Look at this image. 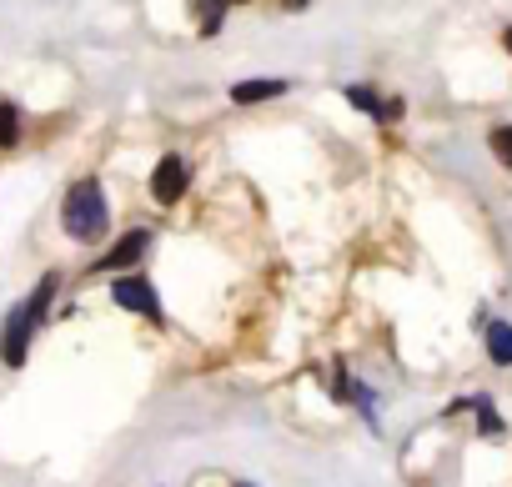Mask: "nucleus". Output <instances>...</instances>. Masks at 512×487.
Instances as JSON below:
<instances>
[{"label":"nucleus","mask_w":512,"mask_h":487,"mask_svg":"<svg viewBox=\"0 0 512 487\" xmlns=\"http://www.w3.org/2000/svg\"><path fill=\"white\" fill-rule=\"evenodd\" d=\"M111 297H116V307H126V312H136V317L161 322V297H156V287H151L146 277H121V282L111 287Z\"/></svg>","instance_id":"obj_2"},{"label":"nucleus","mask_w":512,"mask_h":487,"mask_svg":"<svg viewBox=\"0 0 512 487\" xmlns=\"http://www.w3.org/2000/svg\"><path fill=\"white\" fill-rule=\"evenodd\" d=\"M231 6H241V0H231Z\"/></svg>","instance_id":"obj_17"},{"label":"nucleus","mask_w":512,"mask_h":487,"mask_svg":"<svg viewBox=\"0 0 512 487\" xmlns=\"http://www.w3.org/2000/svg\"><path fill=\"white\" fill-rule=\"evenodd\" d=\"M462 407H472V412H477V422H482V437H502V432H507V422L497 417V407H492V397H487V392H472V397H462Z\"/></svg>","instance_id":"obj_8"},{"label":"nucleus","mask_w":512,"mask_h":487,"mask_svg":"<svg viewBox=\"0 0 512 487\" xmlns=\"http://www.w3.org/2000/svg\"><path fill=\"white\" fill-rule=\"evenodd\" d=\"M502 46H507V51H512V26H507V31H502Z\"/></svg>","instance_id":"obj_15"},{"label":"nucleus","mask_w":512,"mask_h":487,"mask_svg":"<svg viewBox=\"0 0 512 487\" xmlns=\"http://www.w3.org/2000/svg\"><path fill=\"white\" fill-rule=\"evenodd\" d=\"M487 146H492V156L512 171V126H492V136H487Z\"/></svg>","instance_id":"obj_13"},{"label":"nucleus","mask_w":512,"mask_h":487,"mask_svg":"<svg viewBox=\"0 0 512 487\" xmlns=\"http://www.w3.org/2000/svg\"><path fill=\"white\" fill-rule=\"evenodd\" d=\"M287 11H307V0H287Z\"/></svg>","instance_id":"obj_14"},{"label":"nucleus","mask_w":512,"mask_h":487,"mask_svg":"<svg viewBox=\"0 0 512 487\" xmlns=\"http://www.w3.org/2000/svg\"><path fill=\"white\" fill-rule=\"evenodd\" d=\"M282 91H287V81L262 76V81H241V86H231V101H236V106H256V101H272V96H282Z\"/></svg>","instance_id":"obj_7"},{"label":"nucleus","mask_w":512,"mask_h":487,"mask_svg":"<svg viewBox=\"0 0 512 487\" xmlns=\"http://www.w3.org/2000/svg\"><path fill=\"white\" fill-rule=\"evenodd\" d=\"M186 186H191L186 161H181V156H161V161H156V171H151V196H156L161 206H171V201H181V196H186Z\"/></svg>","instance_id":"obj_3"},{"label":"nucleus","mask_w":512,"mask_h":487,"mask_svg":"<svg viewBox=\"0 0 512 487\" xmlns=\"http://www.w3.org/2000/svg\"><path fill=\"white\" fill-rule=\"evenodd\" d=\"M226 6H231V0H196V11H201V36H216V31H221Z\"/></svg>","instance_id":"obj_10"},{"label":"nucleus","mask_w":512,"mask_h":487,"mask_svg":"<svg viewBox=\"0 0 512 487\" xmlns=\"http://www.w3.org/2000/svg\"><path fill=\"white\" fill-rule=\"evenodd\" d=\"M61 226H66V236H76V241H101L106 236V191H101V181H76L71 191H66V206H61Z\"/></svg>","instance_id":"obj_1"},{"label":"nucleus","mask_w":512,"mask_h":487,"mask_svg":"<svg viewBox=\"0 0 512 487\" xmlns=\"http://www.w3.org/2000/svg\"><path fill=\"white\" fill-rule=\"evenodd\" d=\"M236 487H251V482H236Z\"/></svg>","instance_id":"obj_16"},{"label":"nucleus","mask_w":512,"mask_h":487,"mask_svg":"<svg viewBox=\"0 0 512 487\" xmlns=\"http://www.w3.org/2000/svg\"><path fill=\"white\" fill-rule=\"evenodd\" d=\"M51 297H56V272H51V277H41V292L26 302V312H31L36 322H46V307H51Z\"/></svg>","instance_id":"obj_12"},{"label":"nucleus","mask_w":512,"mask_h":487,"mask_svg":"<svg viewBox=\"0 0 512 487\" xmlns=\"http://www.w3.org/2000/svg\"><path fill=\"white\" fill-rule=\"evenodd\" d=\"M347 101H352L357 111L377 116V121H397V116H402V101H382L372 86H347Z\"/></svg>","instance_id":"obj_6"},{"label":"nucleus","mask_w":512,"mask_h":487,"mask_svg":"<svg viewBox=\"0 0 512 487\" xmlns=\"http://www.w3.org/2000/svg\"><path fill=\"white\" fill-rule=\"evenodd\" d=\"M31 332H36V317H31L26 307H16L11 322H6V337H0V357H6L11 367L26 362V342H31Z\"/></svg>","instance_id":"obj_4"},{"label":"nucleus","mask_w":512,"mask_h":487,"mask_svg":"<svg viewBox=\"0 0 512 487\" xmlns=\"http://www.w3.org/2000/svg\"><path fill=\"white\" fill-rule=\"evenodd\" d=\"M16 141H21V111L0 101V146H16Z\"/></svg>","instance_id":"obj_11"},{"label":"nucleus","mask_w":512,"mask_h":487,"mask_svg":"<svg viewBox=\"0 0 512 487\" xmlns=\"http://www.w3.org/2000/svg\"><path fill=\"white\" fill-rule=\"evenodd\" d=\"M146 247H151V231H126L116 247L96 262V272H116V267H131V262H141L146 257Z\"/></svg>","instance_id":"obj_5"},{"label":"nucleus","mask_w":512,"mask_h":487,"mask_svg":"<svg viewBox=\"0 0 512 487\" xmlns=\"http://www.w3.org/2000/svg\"><path fill=\"white\" fill-rule=\"evenodd\" d=\"M487 357L497 367H512V327L507 322H487Z\"/></svg>","instance_id":"obj_9"}]
</instances>
